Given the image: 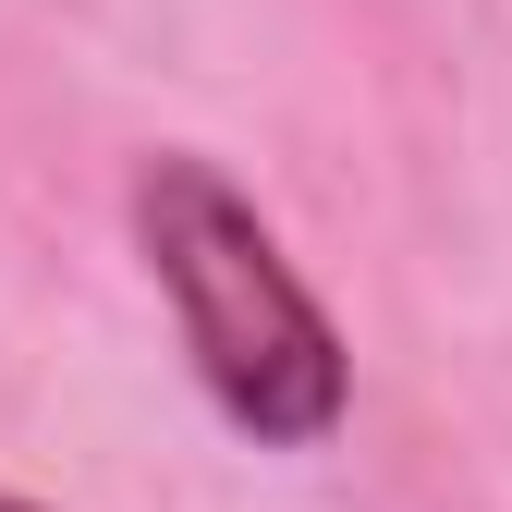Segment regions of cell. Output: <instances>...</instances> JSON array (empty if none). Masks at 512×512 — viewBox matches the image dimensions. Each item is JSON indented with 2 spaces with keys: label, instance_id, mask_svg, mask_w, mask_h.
Masks as SVG:
<instances>
[{
  "label": "cell",
  "instance_id": "6da1fadb",
  "mask_svg": "<svg viewBox=\"0 0 512 512\" xmlns=\"http://www.w3.org/2000/svg\"><path fill=\"white\" fill-rule=\"evenodd\" d=\"M135 256L171 293V330L196 354L220 427H244L256 452H317L354 403V354L330 330V305L305 293L281 232L232 196V171L208 159H147L135 171Z\"/></svg>",
  "mask_w": 512,
  "mask_h": 512
},
{
  "label": "cell",
  "instance_id": "7a4b0ae2",
  "mask_svg": "<svg viewBox=\"0 0 512 512\" xmlns=\"http://www.w3.org/2000/svg\"><path fill=\"white\" fill-rule=\"evenodd\" d=\"M0 512H37V500H0Z\"/></svg>",
  "mask_w": 512,
  "mask_h": 512
}]
</instances>
